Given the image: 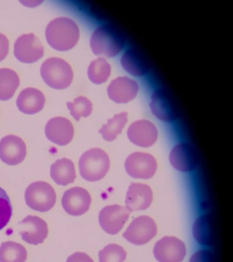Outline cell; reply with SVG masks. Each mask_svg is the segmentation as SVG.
I'll list each match as a JSON object with an SVG mask.
<instances>
[{
    "label": "cell",
    "instance_id": "7402d4cb",
    "mask_svg": "<svg viewBox=\"0 0 233 262\" xmlns=\"http://www.w3.org/2000/svg\"><path fill=\"white\" fill-rule=\"evenodd\" d=\"M50 175L58 185L66 186L73 183L76 178L74 163L70 159H58L51 166Z\"/></svg>",
    "mask_w": 233,
    "mask_h": 262
},
{
    "label": "cell",
    "instance_id": "f1b7e54d",
    "mask_svg": "<svg viewBox=\"0 0 233 262\" xmlns=\"http://www.w3.org/2000/svg\"><path fill=\"white\" fill-rule=\"evenodd\" d=\"M125 250L116 244H110L99 251V262H123L125 260Z\"/></svg>",
    "mask_w": 233,
    "mask_h": 262
},
{
    "label": "cell",
    "instance_id": "5bb4252c",
    "mask_svg": "<svg viewBox=\"0 0 233 262\" xmlns=\"http://www.w3.org/2000/svg\"><path fill=\"white\" fill-rule=\"evenodd\" d=\"M128 137L131 142L139 147H149L158 138V131L153 123L146 120L133 122L129 127Z\"/></svg>",
    "mask_w": 233,
    "mask_h": 262
},
{
    "label": "cell",
    "instance_id": "d6986e66",
    "mask_svg": "<svg viewBox=\"0 0 233 262\" xmlns=\"http://www.w3.org/2000/svg\"><path fill=\"white\" fill-rule=\"evenodd\" d=\"M153 191L150 186L141 183H132L126 196V208L129 212L144 210L153 202Z\"/></svg>",
    "mask_w": 233,
    "mask_h": 262
},
{
    "label": "cell",
    "instance_id": "ffe728a7",
    "mask_svg": "<svg viewBox=\"0 0 233 262\" xmlns=\"http://www.w3.org/2000/svg\"><path fill=\"white\" fill-rule=\"evenodd\" d=\"M46 103V97L40 90L33 88L22 90L17 100V106L20 112L32 115L40 112Z\"/></svg>",
    "mask_w": 233,
    "mask_h": 262
},
{
    "label": "cell",
    "instance_id": "7a4b0ae2",
    "mask_svg": "<svg viewBox=\"0 0 233 262\" xmlns=\"http://www.w3.org/2000/svg\"><path fill=\"white\" fill-rule=\"evenodd\" d=\"M125 46V40L121 33L110 25H103L96 29L91 38V47L96 55L113 57L119 54Z\"/></svg>",
    "mask_w": 233,
    "mask_h": 262
},
{
    "label": "cell",
    "instance_id": "9a60e30c",
    "mask_svg": "<svg viewBox=\"0 0 233 262\" xmlns=\"http://www.w3.org/2000/svg\"><path fill=\"white\" fill-rule=\"evenodd\" d=\"M138 83L126 77H119L114 79L107 90L110 99L118 104L132 101L138 95Z\"/></svg>",
    "mask_w": 233,
    "mask_h": 262
},
{
    "label": "cell",
    "instance_id": "83f0119b",
    "mask_svg": "<svg viewBox=\"0 0 233 262\" xmlns=\"http://www.w3.org/2000/svg\"><path fill=\"white\" fill-rule=\"evenodd\" d=\"M67 107L76 121H79L81 118H87L93 112V103L85 96H79L73 102H67Z\"/></svg>",
    "mask_w": 233,
    "mask_h": 262
},
{
    "label": "cell",
    "instance_id": "4dcf8cb0",
    "mask_svg": "<svg viewBox=\"0 0 233 262\" xmlns=\"http://www.w3.org/2000/svg\"><path fill=\"white\" fill-rule=\"evenodd\" d=\"M189 262H215V258L210 251L201 250L192 256Z\"/></svg>",
    "mask_w": 233,
    "mask_h": 262
},
{
    "label": "cell",
    "instance_id": "7c38bea8",
    "mask_svg": "<svg viewBox=\"0 0 233 262\" xmlns=\"http://www.w3.org/2000/svg\"><path fill=\"white\" fill-rule=\"evenodd\" d=\"M22 238L30 245H38L48 237V224L44 219L29 215L19 223Z\"/></svg>",
    "mask_w": 233,
    "mask_h": 262
},
{
    "label": "cell",
    "instance_id": "44dd1931",
    "mask_svg": "<svg viewBox=\"0 0 233 262\" xmlns=\"http://www.w3.org/2000/svg\"><path fill=\"white\" fill-rule=\"evenodd\" d=\"M120 63L128 73L135 77H143L150 69L148 61L144 55L134 49H128L123 53Z\"/></svg>",
    "mask_w": 233,
    "mask_h": 262
},
{
    "label": "cell",
    "instance_id": "2e32d148",
    "mask_svg": "<svg viewBox=\"0 0 233 262\" xmlns=\"http://www.w3.org/2000/svg\"><path fill=\"white\" fill-rule=\"evenodd\" d=\"M26 156V145L15 135H8L0 141V159L9 165H17Z\"/></svg>",
    "mask_w": 233,
    "mask_h": 262
},
{
    "label": "cell",
    "instance_id": "4316f807",
    "mask_svg": "<svg viewBox=\"0 0 233 262\" xmlns=\"http://www.w3.org/2000/svg\"><path fill=\"white\" fill-rule=\"evenodd\" d=\"M111 71L110 63L104 57H99L90 63L88 76L92 83L100 85L109 79Z\"/></svg>",
    "mask_w": 233,
    "mask_h": 262
},
{
    "label": "cell",
    "instance_id": "484cf974",
    "mask_svg": "<svg viewBox=\"0 0 233 262\" xmlns=\"http://www.w3.org/2000/svg\"><path fill=\"white\" fill-rule=\"evenodd\" d=\"M128 122V113H120L108 120V122L100 129L99 133L106 141L115 140L118 135L122 133V129L124 128Z\"/></svg>",
    "mask_w": 233,
    "mask_h": 262
},
{
    "label": "cell",
    "instance_id": "cb8c5ba5",
    "mask_svg": "<svg viewBox=\"0 0 233 262\" xmlns=\"http://www.w3.org/2000/svg\"><path fill=\"white\" fill-rule=\"evenodd\" d=\"M19 85L17 74L9 69H0V100L11 99Z\"/></svg>",
    "mask_w": 233,
    "mask_h": 262
},
{
    "label": "cell",
    "instance_id": "277c9868",
    "mask_svg": "<svg viewBox=\"0 0 233 262\" xmlns=\"http://www.w3.org/2000/svg\"><path fill=\"white\" fill-rule=\"evenodd\" d=\"M40 75L47 85L56 90L68 88L73 79L72 68L64 59L58 57H51L44 61Z\"/></svg>",
    "mask_w": 233,
    "mask_h": 262
},
{
    "label": "cell",
    "instance_id": "8992f818",
    "mask_svg": "<svg viewBox=\"0 0 233 262\" xmlns=\"http://www.w3.org/2000/svg\"><path fill=\"white\" fill-rule=\"evenodd\" d=\"M157 227L154 220L148 216H140L133 220L123 237L136 245L148 243L156 235Z\"/></svg>",
    "mask_w": 233,
    "mask_h": 262
},
{
    "label": "cell",
    "instance_id": "30bf717a",
    "mask_svg": "<svg viewBox=\"0 0 233 262\" xmlns=\"http://www.w3.org/2000/svg\"><path fill=\"white\" fill-rule=\"evenodd\" d=\"M153 253L159 262H181L186 255L185 245L177 237H164L155 244Z\"/></svg>",
    "mask_w": 233,
    "mask_h": 262
},
{
    "label": "cell",
    "instance_id": "836d02e7",
    "mask_svg": "<svg viewBox=\"0 0 233 262\" xmlns=\"http://www.w3.org/2000/svg\"><path fill=\"white\" fill-rule=\"evenodd\" d=\"M22 4H24L26 6H28V7H35V6H37L39 5L40 3H42V1H23L21 2Z\"/></svg>",
    "mask_w": 233,
    "mask_h": 262
},
{
    "label": "cell",
    "instance_id": "9c48e42d",
    "mask_svg": "<svg viewBox=\"0 0 233 262\" xmlns=\"http://www.w3.org/2000/svg\"><path fill=\"white\" fill-rule=\"evenodd\" d=\"M14 54L21 62L34 63L44 56V48L35 35L24 34L16 40Z\"/></svg>",
    "mask_w": 233,
    "mask_h": 262
},
{
    "label": "cell",
    "instance_id": "f546056e",
    "mask_svg": "<svg viewBox=\"0 0 233 262\" xmlns=\"http://www.w3.org/2000/svg\"><path fill=\"white\" fill-rule=\"evenodd\" d=\"M13 206L7 192L0 187V230L5 228L11 221Z\"/></svg>",
    "mask_w": 233,
    "mask_h": 262
},
{
    "label": "cell",
    "instance_id": "d4e9b609",
    "mask_svg": "<svg viewBox=\"0 0 233 262\" xmlns=\"http://www.w3.org/2000/svg\"><path fill=\"white\" fill-rule=\"evenodd\" d=\"M27 251L21 244L5 242L0 246V262H26Z\"/></svg>",
    "mask_w": 233,
    "mask_h": 262
},
{
    "label": "cell",
    "instance_id": "603a6c76",
    "mask_svg": "<svg viewBox=\"0 0 233 262\" xmlns=\"http://www.w3.org/2000/svg\"><path fill=\"white\" fill-rule=\"evenodd\" d=\"M194 238L200 245L211 246L215 242L214 221L210 214L200 216L193 225Z\"/></svg>",
    "mask_w": 233,
    "mask_h": 262
},
{
    "label": "cell",
    "instance_id": "1f68e13d",
    "mask_svg": "<svg viewBox=\"0 0 233 262\" xmlns=\"http://www.w3.org/2000/svg\"><path fill=\"white\" fill-rule=\"evenodd\" d=\"M9 42L7 37L0 33V61L6 58L9 53Z\"/></svg>",
    "mask_w": 233,
    "mask_h": 262
},
{
    "label": "cell",
    "instance_id": "ac0fdd59",
    "mask_svg": "<svg viewBox=\"0 0 233 262\" xmlns=\"http://www.w3.org/2000/svg\"><path fill=\"white\" fill-rule=\"evenodd\" d=\"M47 138L58 145H67L74 136V128L68 119L56 117L51 119L46 126Z\"/></svg>",
    "mask_w": 233,
    "mask_h": 262
},
{
    "label": "cell",
    "instance_id": "3957f363",
    "mask_svg": "<svg viewBox=\"0 0 233 262\" xmlns=\"http://www.w3.org/2000/svg\"><path fill=\"white\" fill-rule=\"evenodd\" d=\"M110 167L109 157L100 148H92L81 156L79 161L80 175L89 182H97L105 177Z\"/></svg>",
    "mask_w": 233,
    "mask_h": 262
},
{
    "label": "cell",
    "instance_id": "5b68a950",
    "mask_svg": "<svg viewBox=\"0 0 233 262\" xmlns=\"http://www.w3.org/2000/svg\"><path fill=\"white\" fill-rule=\"evenodd\" d=\"M26 204L32 210L46 212L54 208L56 193L48 182L38 181L30 184L26 190Z\"/></svg>",
    "mask_w": 233,
    "mask_h": 262
},
{
    "label": "cell",
    "instance_id": "8fae6325",
    "mask_svg": "<svg viewBox=\"0 0 233 262\" xmlns=\"http://www.w3.org/2000/svg\"><path fill=\"white\" fill-rule=\"evenodd\" d=\"M130 217V212L124 207L119 205L108 206L99 213L100 225L106 233L117 234L124 227Z\"/></svg>",
    "mask_w": 233,
    "mask_h": 262
},
{
    "label": "cell",
    "instance_id": "d6a6232c",
    "mask_svg": "<svg viewBox=\"0 0 233 262\" xmlns=\"http://www.w3.org/2000/svg\"><path fill=\"white\" fill-rule=\"evenodd\" d=\"M67 262H94V261L87 253L77 252L69 256Z\"/></svg>",
    "mask_w": 233,
    "mask_h": 262
},
{
    "label": "cell",
    "instance_id": "52a82bcc",
    "mask_svg": "<svg viewBox=\"0 0 233 262\" xmlns=\"http://www.w3.org/2000/svg\"><path fill=\"white\" fill-rule=\"evenodd\" d=\"M150 108L159 120L173 122L179 118V111L171 94L164 89L157 90L151 98Z\"/></svg>",
    "mask_w": 233,
    "mask_h": 262
},
{
    "label": "cell",
    "instance_id": "4fadbf2b",
    "mask_svg": "<svg viewBox=\"0 0 233 262\" xmlns=\"http://www.w3.org/2000/svg\"><path fill=\"white\" fill-rule=\"evenodd\" d=\"M92 199L85 188L73 187L63 194L62 205L65 212L72 216H81L89 210Z\"/></svg>",
    "mask_w": 233,
    "mask_h": 262
},
{
    "label": "cell",
    "instance_id": "ba28073f",
    "mask_svg": "<svg viewBox=\"0 0 233 262\" xmlns=\"http://www.w3.org/2000/svg\"><path fill=\"white\" fill-rule=\"evenodd\" d=\"M124 167L132 178L150 179L157 171V163L153 155L138 151L129 156Z\"/></svg>",
    "mask_w": 233,
    "mask_h": 262
},
{
    "label": "cell",
    "instance_id": "e0dca14e",
    "mask_svg": "<svg viewBox=\"0 0 233 262\" xmlns=\"http://www.w3.org/2000/svg\"><path fill=\"white\" fill-rule=\"evenodd\" d=\"M170 162L178 171H192L197 167L198 155L192 145L187 143H181L172 149L170 154Z\"/></svg>",
    "mask_w": 233,
    "mask_h": 262
},
{
    "label": "cell",
    "instance_id": "6da1fadb",
    "mask_svg": "<svg viewBox=\"0 0 233 262\" xmlns=\"http://www.w3.org/2000/svg\"><path fill=\"white\" fill-rule=\"evenodd\" d=\"M47 40L57 51L70 50L77 45L79 38L77 25L71 18L58 17L48 24L46 31Z\"/></svg>",
    "mask_w": 233,
    "mask_h": 262
}]
</instances>
